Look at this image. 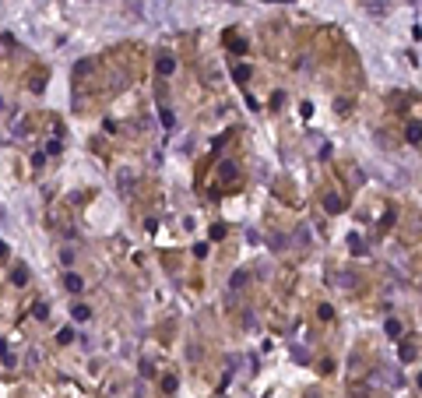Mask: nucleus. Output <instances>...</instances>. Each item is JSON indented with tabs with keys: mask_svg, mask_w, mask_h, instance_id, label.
Here are the masks:
<instances>
[{
	"mask_svg": "<svg viewBox=\"0 0 422 398\" xmlns=\"http://www.w3.org/2000/svg\"><path fill=\"white\" fill-rule=\"evenodd\" d=\"M404 138H408L412 145H422V120H412L408 127H404Z\"/></svg>",
	"mask_w": 422,
	"mask_h": 398,
	"instance_id": "f257e3e1",
	"label": "nucleus"
},
{
	"mask_svg": "<svg viewBox=\"0 0 422 398\" xmlns=\"http://www.w3.org/2000/svg\"><path fill=\"white\" fill-rule=\"evenodd\" d=\"M324 208H327L331 215H338V212L345 208V204H341V198H338V194H327V198H324Z\"/></svg>",
	"mask_w": 422,
	"mask_h": 398,
	"instance_id": "f03ea898",
	"label": "nucleus"
},
{
	"mask_svg": "<svg viewBox=\"0 0 422 398\" xmlns=\"http://www.w3.org/2000/svg\"><path fill=\"white\" fill-rule=\"evenodd\" d=\"M158 74H173V71H176V64H173V56H158Z\"/></svg>",
	"mask_w": 422,
	"mask_h": 398,
	"instance_id": "7ed1b4c3",
	"label": "nucleus"
},
{
	"mask_svg": "<svg viewBox=\"0 0 422 398\" xmlns=\"http://www.w3.org/2000/svg\"><path fill=\"white\" fill-rule=\"evenodd\" d=\"M11 278H14V286H25V282H28V268H25V264H18V268L11 271Z\"/></svg>",
	"mask_w": 422,
	"mask_h": 398,
	"instance_id": "20e7f679",
	"label": "nucleus"
},
{
	"mask_svg": "<svg viewBox=\"0 0 422 398\" xmlns=\"http://www.w3.org/2000/svg\"><path fill=\"white\" fill-rule=\"evenodd\" d=\"M64 286H67V292H81V289H85V282H81L78 275H67V278H64Z\"/></svg>",
	"mask_w": 422,
	"mask_h": 398,
	"instance_id": "39448f33",
	"label": "nucleus"
},
{
	"mask_svg": "<svg viewBox=\"0 0 422 398\" xmlns=\"http://www.w3.org/2000/svg\"><path fill=\"white\" fill-rule=\"evenodd\" d=\"M232 78H236V81H246V78H250V67H246V64H236V67H232Z\"/></svg>",
	"mask_w": 422,
	"mask_h": 398,
	"instance_id": "423d86ee",
	"label": "nucleus"
},
{
	"mask_svg": "<svg viewBox=\"0 0 422 398\" xmlns=\"http://www.w3.org/2000/svg\"><path fill=\"white\" fill-rule=\"evenodd\" d=\"M74 321H88V317H92V310H88V307H74Z\"/></svg>",
	"mask_w": 422,
	"mask_h": 398,
	"instance_id": "0eeeda50",
	"label": "nucleus"
},
{
	"mask_svg": "<svg viewBox=\"0 0 422 398\" xmlns=\"http://www.w3.org/2000/svg\"><path fill=\"white\" fill-rule=\"evenodd\" d=\"M384 331H387L390 338H398V335H401V324H398V321H387V324H384Z\"/></svg>",
	"mask_w": 422,
	"mask_h": 398,
	"instance_id": "6e6552de",
	"label": "nucleus"
},
{
	"mask_svg": "<svg viewBox=\"0 0 422 398\" xmlns=\"http://www.w3.org/2000/svg\"><path fill=\"white\" fill-rule=\"evenodd\" d=\"M349 250H355V254H363V250H366V243L359 240V236H349Z\"/></svg>",
	"mask_w": 422,
	"mask_h": 398,
	"instance_id": "1a4fd4ad",
	"label": "nucleus"
},
{
	"mask_svg": "<svg viewBox=\"0 0 422 398\" xmlns=\"http://www.w3.org/2000/svg\"><path fill=\"white\" fill-rule=\"evenodd\" d=\"M222 176H225V180H232V176H236V166H232V162H222Z\"/></svg>",
	"mask_w": 422,
	"mask_h": 398,
	"instance_id": "9d476101",
	"label": "nucleus"
},
{
	"mask_svg": "<svg viewBox=\"0 0 422 398\" xmlns=\"http://www.w3.org/2000/svg\"><path fill=\"white\" fill-rule=\"evenodd\" d=\"M243 286H246V275L236 271V275H232V289H243Z\"/></svg>",
	"mask_w": 422,
	"mask_h": 398,
	"instance_id": "9b49d317",
	"label": "nucleus"
},
{
	"mask_svg": "<svg viewBox=\"0 0 422 398\" xmlns=\"http://www.w3.org/2000/svg\"><path fill=\"white\" fill-rule=\"evenodd\" d=\"M176 384H179V380H176L173 374H169V377H162V388H165V391H176Z\"/></svg>",
	"mask_w": 422,
	"mask_h": 398,
	"instance_id": "f8f14e48",
	"label": "nucleus"
},
{
	"mask_svg": "<svg viewBox=\"0 0 422 398\" xmlns=\"http://www.w3.org/2000/svg\"><path fill=\"white\" fill-rule=\"evenodd\" d=\"M225 236V226H211V240H222Z\"/></svg>",
	"mask_w": 422,
	"mask_h": 398,
	"instance_id": "ddd939ff",
	"label": "nucleus"
},
{
	"mask_svg": "<svg viewBox=\"0 0 422 398\" xmlns=\"http://www.w3.org/2000/svg\"><path fill=\"white\" fill-rule=\"evenodd\" d=\"M4 254H7V247H4V243H0V257H4Z\"/></svg>",
	"mask_w": 422,
	"mask_h": 398,
	"instance_id": "4468645a",
	"label": "nucleus"
},
{
	"mask_svg": "<svg viewBox=\"0 0 422 398\" xmlns=\"http://www.w3.org/2000/svg\"><path fill=\"white\" fill-rule=\"evenodd\" d=\"M419 388H422V374H419Z\"/></svg>",
	"mask_w": 422,
	"mask_h": 398,
	"instance_id": "2eb2a0df",
	"label": "nucleus"
}]
</instances>
